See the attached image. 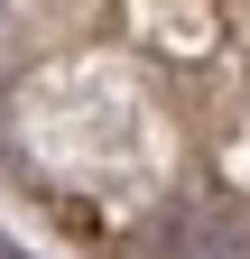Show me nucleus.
<instances>
[{
  "instance_id": "nucleus-1",
  "label": "nucleus",
  "mask_w": 250,
  "mask_h": 259,
  "mask_svg": "<svg viewBox=\"0 0 250 259\" xmlns=\"http://www.w3.org/2000/svg\"><path fill=\"white\" fill-rule=\"evenodd\" d=\"M185 259H250V241L223 222H185Z\"/></svg>"
}]
</instances>
